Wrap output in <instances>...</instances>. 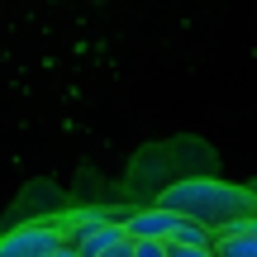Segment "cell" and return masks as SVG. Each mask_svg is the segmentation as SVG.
<instances>
[{
  "label": "cell",
  "mask_w": 257,
  "mask_h": 257,
  "mask_svg": "<svg viewBox=\"0 0 257 257\" xmlns=\"http://www.w3.org/2000/svg\"><path fill=\"white\" fill-rule=\"evenodd\" d=\"M157 210H172L181 219L200 224L205 233H229L238 224L257 219V195L243 191V186H229V181H214V176H191V181H176L157 195Z\"/></svg>",
  "instance_id": "obj_1"
},
{
  "label": "cell",
  "mask_w": 257,
  "mask_h": 257,
  "mask_svg": "<svg viewBox=\"0 0 257 257\" xmlns=\"http://www.w3.org/2000/svg\"><path fill=\"white\" fill-rule=\"evenodd\" d=\"M138 252V243L134 238H128V243H119V248H110V252H105V257H134Z\"/></svg>",
  "instance_id": "obj_8"
},
{
  "label": "cell",
  "mask_w": 257,
  "mask_h": 257,
  "mask_svg": "<svg viewBox=\"0 0 257 257\" xmlns=\"http://www.w3.org/2000/svg\"><path fill=\"white\" fill-rule=\"evenodd\" d=\"M214 257H257V219L219 233V238H214Z\"/></svg>",
  "instance_id": "obj_5"
},
{
  "label": "cell",
  "mask_w": 257,
  "mask_h": 257,
  "mask_svg": "<svg viewBox=\"0 0 257 257\" xmlns=\"http://www.w3.org/2000/svg\"><path fill=\"white\" fill-rule=\"evenodd\" d=\"M128 238L134 243H186V248H214V233H205L200 224H191V219H181V214H172V210H138V214H128Z\"/></svg>",
  "instance_id": "obj_2"
},
{
  "label": "cell",
  "mask_w": 257,
  "mask_h": 257,
  "mask_svg": "<svg viewBox=\"0 0 257 257\" xmlns=\"http://www.w3.org/2000/svg\"><path fill=\"white\" fill-rule=\"evenodd\" d=\"M67 243H72V238H67L57 224H24V229L5 233L0 257H62Z\"/></svg>",
  "instance_id": "obj_3"
},
{
  "label": "cell",
  "mask_w": 257,
  "mask_h": 257,
  "mask_svg": "<svg viewBox=\"0 0 257 257\" xmlns=\"http://www.w3.org/2000/svg\"><path fill=\"white\" fill-rule=\"evenodd\" d=\"M167 257H214V248H186V243H167Z\"/></svg>",
  "instance_id": "obj_6"
},
{
  "label": "cell",
  "mask_w": 257,
  "mask_h": 257,
  "mask_svg": "<svg viewBox=\"0 0 257 257\" xmlns=\"http://www.w3.org/2000/svg\"><path fill=\"white\" fill-rule=\"evenodd\" d=\"M134 257H167V243H138Z\"/></svg>",
  "instance_id": "obj_7"
},
{
  "label": "cell",
  "mask_w": 257,
  "mask_h": 257,
  "mask_svg": "<svg viewBox=\"0 0 257 257\" xmlns=\"http://www.w3.org/2000/svg\"><path fill=\"white\" fill-rule=\"evenodd\" d=\"M119 243H128V229L114 224V219H100V214L81 219L76 233H72V248L81 252V257H105L110 248H119Z\"/></svg>",
  "instance_id": "obj_4"
}]
</instances>
